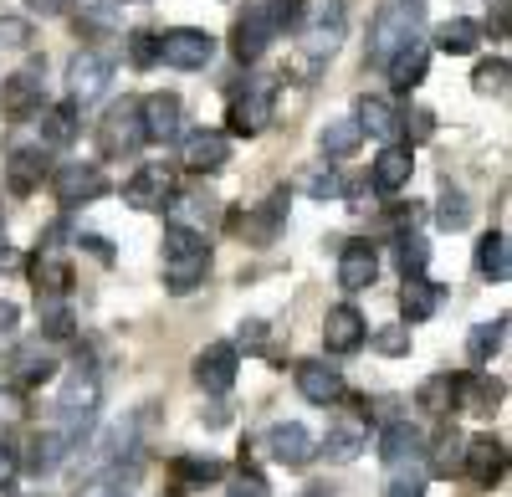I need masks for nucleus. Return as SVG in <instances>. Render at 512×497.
Returning a JSON list of instances; mask_svg holds the SVG:
<instances>
[{"label":"nucleus","mask_w":512,"mask_h":497,"mask_svg":"<svg viewBox=\"0 0 512 497\" xmlns=\"http://www.w3.org/2000/svg\"><path fill=\"white\" fill-rule=\"evenodd\" d=\"M359 129H369V134H379V139H395L400 134V108L390 103V98H359Z\"/></svg>","instance_id":"obj_34"},{"label":"nucleus","mask_w":512,"mask_h":497,"mask_svg":"<svg viewBox=\"0 0 512 497\" xmlns=\"http://www.w3.org/2000/svg\"><path fill=\"white\" fill-rule=\"evenodd\" d=\"M303 190L318 195V200H328V195H338V175H333V170H328V175H303Z\"/></svg>","instance_id":"obj_54"},{"label":"nucleus","mask_w":512,"mask_h":497,"mask_svg":"<svg viewBox=\"0 0 512 497\" xmlns=\"http://www.w3.org/2000/svg\"><path fill=\"white\" fill-rule=\"evenodd\" d=\"M292 380H297V395H303L308 405H338L344 400V375L328 369L323 359H303L292 369Z\"/></svg>","instance_id":"obj_18"},{"label":"nucleus","mask_w":512,"mask_h":497,"mask_svg":"<svg viewBox=\"0 0 512 497\" xmlns=\"http://www.w3.org/2000/svg\"><path fill=\"white\" fill-rule=\"evenodd\" d=\"M108 190V180H103V170H98V164H62V170L52 175V195H57V205H67V211H72V205H88V200H98Z\"/></svg>","instance_id":"obj_12"},{"label":"nucleus","mask_w":512,"mask_h":497,"mask_svg":"<svg viewBox=\"0 0 512 497\" xmlns=\"http://www.w3.org/2000/svg\"><path fill=\"white\" fill-rule=\"evenodd\" d=\"M180 164H185L190 175H216V170H226V164H231V144H226V134H210V129L190 134L185 149H180Z\"/></svg>","instance_id":"obj_22"},{"label":"nucleus","mask_w":512,"mask_h":497,"mask_svg":"<svg viewBox=\"0 0 512 497\" xmlns=\"http://www.w3.org/2000/svg\"><path fill=\"white\" fill-rule=\"evenodd\" d=\"M282 226H287V190H272L262 205H256V211H246L241 236H246L251 246H272Z\"/></svg>","instance_id":"obj_23"},{"label":"nucleus","mask_w":512,"mask_h":497,"mask_svg":"<svg viewBox=\"0 0 512 497\" xmlns=\"http://www.w3.org/2000/svg\"><path fill=\"white\" fill-rule=\"evenodd\" d=\"M425 451V436H420V426H410V421H390L384 426V436H379V462L384 467H405V462H415Z\"/></svg>","instance_id":"obj_26"},{"label":"nucleus","mask_w":512,"mask_h":497,"mask_svg":"<svg viewBox=\"0 0 512 497\" xmlns=\"http://www.w3.org/2000/svg\"><path fill=\"white\" fill-rule=\"evenodd\" d=\"M0 497H11V492H6V487H0Z\"/></svg>","instance_id":"obj_62"},{"label":"nucleus","mask_w":512,"mask_h":497,"mask_svg":"<svg viewBox=\"0 0 512 497\" xmlns=\"http://www.w3.org/2000/svg\"><path fill=\"white\" fill-rule=\"evenodd\" d=\"M231 497H272V482H267L262 472H256V467H241V477H236Z\"/></svg>","instance_id":"obj_49"},{"label":"nucleus","mask_w":512,"mask_h":497,"mask_svg":"<svg viewBox=\"0 0 512 497\" xmlns=\"http://www.w3.org/2000/svg\"><path fill=\"white\" fill-rule=\"evenodd\" d=\"M364 339H369V323H364V313L354 303L328 308V318H323V349L328 354H359Z\"/></svg>","instance_id":"obj_14"},{"label":"nucleus","mask_w":512,"mask_h":497,"mask_svg":"<svg viewBox=\"0 0 512 497\" xmlns=\"http://www.w3.org/2000/svg\"><path fill=\"white\" fill-rule=\"evenodd\" d=\"M169 216H175V226H185V231H200V221L210 226L216 221V200L210 195H180L175 205H164Z\"/></svg>","instance_id":"obj_41"},{"label":"nucleus","mask_w":512,"mask_h":497,"mask_svg":"<svg viewBox=\"0 0 512 497\" xmlns=\"http://www.w3.org/2000/svg\"><path fill=\"white\" fill-rule=\"evenodd\" d=\"M451 395H456V380H451V375H431V380L415 390V405L425 410V416H446V410H451Z\"/></svg>","instance_id":"obj_42"},{"label":"nucleus","mask_w":512,"mask_h":497,"mask_svg":"<svg viewBox=\"0 0 512 497\" xmlns=\"http://www.w3.org/2000/svg\"><path fill=\"white\" fill-rule=\"evenodd\" d=\"M384 497H425V477L420 472H395L390 487H384Z\"/></svg>","instance_id":"obj_50"},{"label":"nucleus","mask_w":512,"mask_h":497,"mask_svg":"<svg viewBox=\"0 0 512 497\" xmlns=\"http://www.w3.org/2000/svg\"><path fill=\"white\" fill-rule=\"evenodd\" d=\"M98 395H103V385H98L93 369H72V375H67L57 410H62V431H67L72 441L93 426V416H98Z\"/></svg>","instance_id":"obj_4"},{"label":"nucleus","mask_w":512,"mask_h":497,"mask_svg":"<svg viewBox=\"0 0 512 497\" xmlns=\"http://www.w3.org/2000/svg\"><path fill=\"white\" fill-rule=\"evenodd\" d=\"M159 267H164V287L175 298L195 293L210 272V241L205 231H185V226H169L159 241Z\"/></svg>","instance_id":"obj_1"},{"label":"nucleus","mask_w":512,"mask_h":497,"mask_svg":"<svg viewBox=\"0 0 512 497\" xmlns=\"http://www.w3.org/2000/svg\"><path fill=\"white\" fill-rule=\"evenodd\" d=\"M502 344H507V318H497V323H477L472 334H466V359H472L477 369H487V364L502 354Z\"/></svg>","instance_id":"obj_33"},{"label":"nucleus","mask_w":512,"mask_h":497,"mask_svg":"<svg viewBox=\"0 0 512 497\" xmlns=\"http://www.w3.org/2000/svg\"><path fill=\"white\" fill-rule=\"evenodd\" d=\"M410 175H415V154H410L405 144L379 149V159L369 164V185H374L379 195H395V190H405V185H410Z\"/></svg>","instance_id":"obj_24"},{"label":"nucleus","mask_w":512,"mask_h":497,"mask_svg":"<svg viewBox=\"0 0 512 497\" xmlns=\"http://www.w3.org/2000/svg\"><path fill=\"white\" fill-rule=\"evenodd\" d=\"M128 62H134V67H154L159 62V36L154 31H128Z\"/></svg>","instance_id":"obj_47"},{"label":"nucleus","mask_w":512,"mask_h":497,"mask_svg":"<svg viewBox=\"0 0 512 497\" xmlns=\"http://www.w3.org/2000/svg\"><path fill=\"white\" fill-rule=\"evenodd\" d=\"M93 497H128L123 487H103V492H93Z\"/></svg>","instance_id":"obj_61"},{"label":"nucleus","mask_w":512,"mask_h":497,"mask_svg":"<svg viewBox=\"0 0 512 497\" xmlns=\"http://www.w3.org/2000/svg\"><path fill=\"white\" fill-rule=\"evenodd\" d=\"M26 421V395L21 390H0V431H11Z\"/></svg>","instance_id":"obj_48"},{"label":"nucleus","mask_w":512,"mask_h":497,"mask_svg":"<svg viewBox=\"0 0 512 497\" xmlns=\"http://www.w3.org/2000/svg\"><path fill=\"white\" fill-rule=\"evenodd\" d=\"M272 98H277V77H246L231 93V129L236 134H262L272 123Z\"/></svg>","instance_id":"obj_5"},{"label":"nucleus","mask_w":512,"mask_h":497,"mask_svg":"<svg viewBox=\"0 0 512 497\" xmlns=\"http://www.w3.org/2000/svg\"><path fill=\"white\" fill-rule=\"evenodd\" d=\"M364 344H374V354H384V359H405L410 354V323H384Z\"/></svg>","instance_id":"obj_43"},{"label":"nucleus","mask_w":512,"mask_h":497,"mask_svg":"<svg viewBox=\"0 0 512 497\" xmlns=\"http://www.w3.org/2000/svg\"><path fill=\"white\" fill-rule=\"evenodd\" d=\"M359 144H364V129L354 118H328L323 134H318V149L328 159H349V154H359Z\"/></svg>","instance_id":"obj_32"},{"label":"nucleus","mask_w":512,"mask_h":497,"mask_svg":"<svg viewBox=\"0 0 512 497\" xmlns=\"http://www.w3.org/2000/svg\"><path fill=\"white\" fill-rule=\"evenodd\" d=\"M461 451H466V436L456 426H441L436 441H431V472L436 477H456L461 472Z\"/></svg>","instance_id":"obj_36"},{"label":"nucleus","mask_w":512,"mask_h":497,"mask_svg":"<svg viewBox=\"0 0 512 497\" xmlns=\"http://www.w3.org/2000/svg\"><path fill=\"white\" fill-rule=\"evenodd\" d=\"M507 77H512L507 57H487V62H477V77H472V88H477L482 98H502V93H507Z\"/></svg>","instance_id":"obj_44"},{"label":"nucleus","mask_w":512,"mask_h":497,"mask_svg":"<svg viewBox=\"0 0 512 497\" xmlns=\"http://www.w3.org/2000/svg\"><path fill=\"white\" fill-rule=\"evenodd\" d=\"M164 497H180V492H164Z\"/></svg>","instance_id":"obj_63"},{"label":"nucleus","mask_w":512,"mask_h":497,"mask_svg":"<svg viewBox=\"0 0 512 497\" xmlns=\"http://www.w3.org/2000/svg\"><path fill=\"white\" fill-rule=\"evenodd\" d=\"M0 113H6V118H31V113H41V67H36V62L0 82Z\"/></svg>","instance_id":"obj_20"},{"label":"nucleus","mask_w":512,"mask_h":497,"mask_svg":"<svg viewBox=\"0 0 512 497\" xmlns=\"http://www.w3.org/2000/svg\"><path fill=\"white\" fill-rule=\"evenodd\" d=\"M41 149H11V159H6V185L16 190V195H31L36 185H41Z\"/></svg>","instance_id":"obj_35"},{"label":"nucleus","mask_w":512,"mask_h":497,"mask_svg":"<svg viewBox=\"0 0 512 497\" xmlns=\"http://www.w3.org/2000/svg\"><path fill=\"white\" fill-rule=\"evenodd\" d=\"M26 11L52 21V16H67V11H72V0H26Z\"/></svg>","instance_id":"obj_55"},{"label":"nucleus","mask_w":512,"mask_h":497,"mask_svg":"<svg viewBox=\"0 0 512 497\" xmlns=\"http://www.w3.org/2000/svg\"><path fill=\"white\" fill-rule=\"evenodd\" d=\"M477 267H482V277H492V282H507V277H512V257H507V236H502V231H487V236L477 241Z\"/></svg>","instance_id":"obj_37"},{"label":"nucleus","mask_w":512,"mask_h":497,"mask_svg":"<svg viewBox=\"0 0 512 497\" xmlns=\"http://www.w3.org/2000/svg\"><path fill=\"white\" fill-rule=\"evenodd\" d=\"M31 282H36V303L67 298L72 293V262L57 252V246H41L36 262H31Z\"/></svg>","instance_id":"obj_21"},{"label":"nucleus","mask_w":512,"mask_h":497,"mask_svg":"<svg viewBox=\"0 0 512 497\" xmlns=\"http://www.w3.org/2000/svg\"><path fill=\"white\" fill-rule=\"evenodd\" d=\"M441 298H446V287H441V282H431V277H405V293H400V313H405V323L436 318Z\"/></svg>","instance_id":"obj_27"},{"label":"nucleus","mask_w":512,"mask_h":497,"mask_svg":"<svg viewBox=\"0 0 512 497\" xmlns=\"http://www.w3.org/2000/svg\"><path fill=\"white\" fill-rule=\"evenodd\" d=\"M113 82V62L103 52H77L67 62V88H72V103H98Z\"/></svg>","instance_id":"obj_11"},{"label":"nucleus","mask_w":512,"mask_h":497,"mask_svg":"<svg viewBox=\"0 0 512 497\" xmlns=\"http://www.w3.org/2000/svg\"><path fill=\"white\" fill-rule=\"evenodd\" d=\"M436 47H441L446 57L477 52V47H482V21H472V16H451V21H441V26H436Z\"/></svg>","instance_id":"obj_30"},{"label":"nucleus","mask_w":512,"mask_h":497,"mask_svg":"<svg viewBox=\"0 0 512 497\" xmlns=\"http://www.w3.org/2000/svg\"><path fill=\"white\" fill-rule=\"evenodd\" d=\"M461 472L472 477L477 487H497L507 477V446L497 436H477V441H466L461 451Z\"/></svg>","instance_id":"obj_15"},{"label":"nucleus","mask_w":512,"mask_h":497,"mask_svg":"<svg viewBox=\"0 0 512 497\" xmlns=\"http://www.w3.org/2000/svg\"><path fill=\"white\" fill-rule=\"evenodd\" d=\"M364 441H369L364 421H359V416H344V421H333V426H328V436H323V457H328V462H354L359 451H364Z\"/></svg>","instance_id":"obj_28"},{"label":"nucleus","mask_w":512,"mask_h":497,"mask_svg":"<svg viewBox=\"0 0 512 497\" xmlns=\"http://www.w3.org/2000/svg\"><path fill=\"white\" fill-rule=\"evenodd\" d=\"M262 344H267V323H262V318H246V323H241L236 349H262Z\"/></svg>","instance_id":"obj_53"},{"label":"nucleus","mask_w":512,"mask_h":497,"mask_svg":"<svg viewBox=\"0 0 512 497\" xmlns=\"http://www.w3.org/2000/svg\"><path fill=\"white\" fill-rule=\"evenodd\" d=\"M420 41V0H395V6H384L374 16V36H369V62L384 67L400 47Z\"/></svg>","instance_id":"obj_3"},{"label":"nucleus","mask_w":512,"mask_h":497,"mask_svg":"<svg viewBox=\"0 0 512 497\" xmlns=\"http://www.w3.org/2000/svg\"><path fill=\"white\" fill-rule=\"evenodd\" d=\"M344 0H308L303 6V47L313 57H333L344 41Z\"/></svg>","instance_id":"obj_7"},{"label":"nucleus","mask_w":512,"mask_h":497,"mask_svg":"<svg viewBox=\"0 0 512 497\" xmlns=\"http://www.w3.org/2000/svg\"><path fill=\"white\" fill-rule=\"evenodd\" d=\"M26 41H31V26H26V21H16V16H0V47L21 52Z\"/></svg>","instance_id":"obj_51"},{"label":"nucleus","mask_w":512,"mask_h":497,"mask_svg":"<svg viewBox=\"0 0 512 497\" xmlns=\"http://www.w3.org/2000/svg\"><path fill=\"white\" fill-rule=\"evenodd\" d=\"M425 67H431V52H425V41H410V47H400L390 62H384V72H390V82H395L400 93L420 88V82H425Z\"/></svg>","instance_id":"obj_29"},{"label":"nucleus","mask_w":512,"mask_h":497,"mask_svg":"<svg viewBox=\"0 0 512 497\" xmlns=\"http://www.w3.org/2000/svg\"><path fill=\"white\" fill-rule=\"evenodd\" d=\"M67 451H72V436H67L62 426L36 431V436L26 441V472H31V477H52V472L67 462Z\"/></svg>","instance_id":"obj_25"},{"label":"nucleus","mask_w":512,"mask_h":497,"mask_svg":"<svg viewBox=\"0 0 512 497\" xmlns=\"http://www.w3.org/2000/svg\"><path fill=\"white\" fill-rule=\"evenodd\" d=\"M16 467H21V457H16V451H11L6 441H0V487H11V477H16Z\"/></svg>","instance_id":"obj_57"},{"label":"nucleus","mask_w":512,"mask_h":497,"mask_svg":"<svg viewBox=\"0 0 512 497\" xmlns=\"http://www.w3.org/2000/svg\"><path fill=\"white\" fill-rule=\"evenodd\" d=\"M400 129H410L415 139H431V134H436V113H425V108H415L410 118H400Z\"/></svg>","instance_id":"obj_52"},{"label":"nucleus","mask_w":512,"mask_h":497,"mask_svg":"<svg viewBox=\"0 0 512 497\" xmlns=\"http://www.w3.org/2000/svg\"><path fill=\"white\" fill-rule=\"evenodd\" d=\"M436 221H441V231H466V226H472V200H466V190H456V185L441 190Z\"/></svg>","instance_id":"obj_40"},{"label":"nucleus","mask_w":512,"mask_h":497,"mask_svg":"<svg viewBox=\"0 0 512 497\" xmlns=\"http://www.w3.org/2000/svg\"><path fill=\"white\" fill-rule=\"evenodd\" d=\"M297 21V0H251V6L236 16V31H231V52L241 62H262L267 47Z\"/></svg>","instance_id":"obj_2"},{"label":"nucleus","mask_w":512,"mask_h":497,"mask_svg":"<svg viewBox=\"0 0 512 497\" xmlns=\"http://www.w3.org/2000/svg\"><path fill=\"white\" fill-rule=\"evenodd\" d=\"M210 57H216V36L200 26H175L159 36V62L175 72H200V67H210Z\"/></svg>","instance_id":"obj_6"},{"label":"nucleus","mask_w":512,"mask_h":497,"mask_svg":"<svg viewBox=\"0 0 512 497\" xmlns=\"http://www.w3.org/2000/svg\"><path fill=\"white\" fill-rule=\"evenodd\" d=\"M11 369H16V380H26V385H47L62 364H57V354L47 344H21L11 354Z\"/></svg>","instance_id":"obj_31"},{"label":"nucleus","mask_w":512,"mask_h":497,"mask_svg":"<svg viewBox=\"0 0 512 497\" xmlns=\"http://www.w3.org/2000/svg\"><path fill=\"white\" fill-rule=\"evenodd\" d=\"M16 323H21V308L0 298V339H11V334H16Z\"/></svg>","instance_id":"obj_58"},{"label":"nucleus","mask_w":512,"mask_h":497,"mask_svg":"<svg viewBox=\"0 0 512 497\" xmlns=\"http://www.w3.org/2000/svg\"><path fill=\"white\" fill-rule=\"evenodd\" d=\"M139 118H144V144H169V139H180V98L175 93H149L139 103Z\"/></svg>","instance_id":"obj_16"},{"label":"nucleus","mask_w":512,"mask_h":497,"mask_svg":"<svg viewBox=\"0 0 512 497\" xmlns=\"http://www.w3.org/2000/svg\"><path fill=\"white\" fill-rule=\"evenodd\" d=\"M41 149H52V144H72L77 139V108L72 103H62V108H47L41 113Z\"/></svg>","instance_id":"obj_38"},{"label":"nucleus","mask_w":512,"mask_h":497,"mask_svg":"<svg viewBox=\"0 0 512 497\" xmlns=\"http://www.w3.org/2000/svg\"><path fill=\"white\" fill-rule=\"evenodd\" d=\"M169 200H175V170H164V164H144L123 185V205H134V211H164Z\"/></svg>","instance_id":"obj_13"},{"label":"nucleus","mask_w":512,"mask_h":497,"mask_svg":"<svg viewBox=\"0 0 512 497\" xmlns=\"http://www.w3.org/2000/svg\"><path fill=\"white\" fill-rule=\"evenodd\" d=\"M236 369H241V349L236 344H205L195 354V385L205 395H231Z\"/></svg>","instance_id":"obj_10"},{"label":"nucleus","mask_w":512,"mask_h":497,"mask_svg":"<svg viewBox=\"0 0 512 497\" xmlns=\"http://www.w3.org/2000/svg\"><path fill=\"white\" fill-rule=\"evenodd\" d=\"M36 308H41V328H47V339H72L77 318H72L67 298H47V303H36Z\"/></svg>","instance_id":"obj_45"},{"label":"nucleus","mask_w":512,"mask_h":497,"mask_svg":"<svg viewBox=\"0 0 512 497\" xmlns=\"http://www.w3.org/2000/svg\"><path fill=\"white\" fill-rule=\"evenodd\" d=\"M77 246H88V252H93V257H98L103 267H113V257H118V252H113V241H108V236H82Z\"/></svg>","instance_id":"obj_56"},{"label":"nucleus","mask_w":512,"mask_h":497,"mask_svg":"<svg viewBox=\"0 0 512 497\" xmlns=\"http://www.w3.org/2000/svg\"><path fill=\"white\" fill-rule=\"evenodd\" d=\"M169 467H175V477L190 482V487H205V482H221L226 477V462L221 457H190V451H180Z\"/></svg>","instance_id":"obj_39"},{"label":"nucleus","mask_w":512,"mask_h":497,"mask_svg":"<svg viewBox=\"0 0 512 497\" xmlns=\"http://www.w3.org/2000/svg\"><path fill=\"white\" fill-rule=\"evenodd\" d=\"M88 26H93V31H108V26H113V6H93V11H88Z\"/></svg>","instance_id":"obj_59"},{"label":"nucleus","mask_w":512,"mask_h":497,"mask_svg":"<svg viewBox=\"0 0 512 497\" xmlns=\"http://www.w3.org/2000/svg\"><path fill=\"white\" fill-rule=\"evenodd\" d=\"M425 262H431V246H425V236H400V267H405V277H420Z\"/></svg>","instance_id":"obj_46"},{"label":"nucleus","mask_w":512,"mask_h":497,"mask_svg":"<svg viewBox=\"0 0 512 497\" xmlns=\"http://www.w3.org/2000/svg\"><path fill=\"white\" fill-rule=\"evenodd\" d=\"M267 457L277 462V467H287V472H303L313 457H318V441H313V431L308 426H297V421H277L272 431H267Z\"/></svg>","instance_id":"obj_9"},{"label":"nucleus","mask_w":512,"mask_h":497,"mask_svg":"<svg viewBox=\"0 0 512 497\" xmlns=\"http://www.w3.org/2000/svg\"><path fill=\"white\" fill-rule=\"evenodd\" d=\"M502 395H507V385H502V380H492V375H482V369H472V375H461V380H456L451 405H456V410H466V416H497Z\"/></svg>","instance_id":"obj_17"},{"label":"nucleus","mask_w":512,"mask_h":497,"mask_svg":"<svg viewBox=\"0 0 512 497\" xmlns=\"http://www.w3.org/2000/svg\"><path fill=\"white\" fill-rule=\"evenodd\" d=\"M492 21H497V36H507V0H492Z\"/></svg>","instance_id":"obj_60"},{"label":"nucleus","mask_w":512,"mask_h":497,"mask_svg":"<svg viewBox=\"0 0 512 497\" xmlns=\"http://www.w3.org/2000/svg\"><path fill=\"white\" fill-rule=\"evenodd\" d=\"M374 277H379L374 241H344V252H338V287L344 293H364V287H374Z\"/></svg>","instance_id":"obj_19"},{"label":"nucleus","mask_w":512,"mask_h":497,"mask_svg":"<svg viewBox=\"0 0 512 497\" xmlns=\"http://www.w3.org/2000/svg\"><path fill=\"white\" fill-rule=\"evenodd\" d=\"M139 144H144L139 103H134V98H123V103H113V108L103 113V123H98V149H103L108 159H118V154H134Z\"/></svg>","instance_id":"obj_8"}]
</instances>
